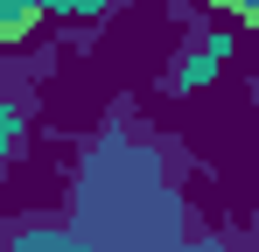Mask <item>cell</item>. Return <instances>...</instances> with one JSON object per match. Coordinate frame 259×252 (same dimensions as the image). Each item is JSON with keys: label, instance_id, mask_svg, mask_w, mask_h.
Segmentation results:
<instances>
[{"label": "cell", "instance_id": "1", "mask_svg": "<svg viewBox=\"0 0 259 252\" xmlns=\"http://www.w3.org/2000/svg\"><path fill=\"white\" fill-rule=\"evenodd\" d=\"M217 14H231V21H245V28H259V0H210Z\"/></svg>", "mask_w": 259, "mask_h": 252}]
</instances>
